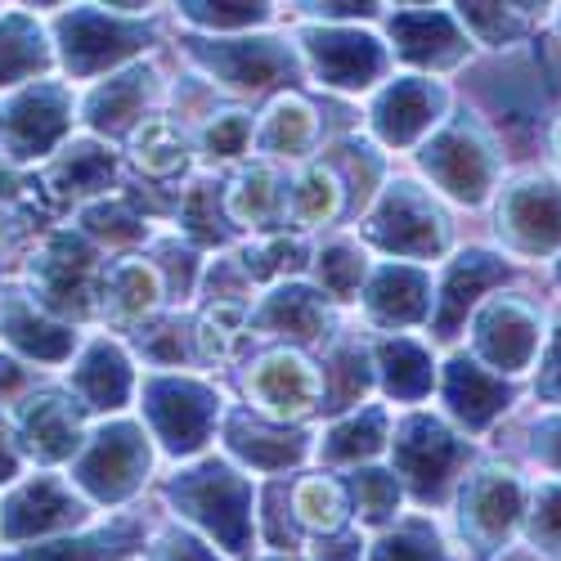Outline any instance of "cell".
<instances>
[{
	"instance_id": "8fae6325",
	"label": "cell",
	"mask_w": 561,
	"mask_h": 561,
	"mask_svg": "<svg viewBox=\"0 0 561 561\" xmlns=\"http://www.w3.org/2000/svg\"><path fill=\"white\" fill-rule=\"evenodd\" d=\"M85 522V503L55 477H36L14 499L0 507V539H36V535H55L68 526Z\"/></svg>"
},
{
	"instance_id": "4fadbf2b",
	"label": "cell",
	"mask_w": 561,
	"mask_h": 561,
	"mask_svg": "<svg viewBox=\"0 0 561 561\" xmlns=\"http://www.w3.org/2000/svg\"><path fill=\"white\" fill-rule=\"evenodd\" d=\"M499 225L522 252H552L561 248V184L552 180H526L507 190Z\"/></svg>"
},
{
	"instance_id": "30bf717a",
	"label": "cell",
	"mask_w": 561,
	"mask_h": 561,
	"mask_svg": "<svg viewBox=\"0 0 561 561\" xmlns=\"http://www.w3.org/2000/svg\"><path fill=\"white\" fill-rule=\"evenodd\" d=\"M248 396L270 417H301L323 400V378H319V368L306 364L301 355L270 351L248 373Z\"/></svg>"
},
{
	"instance_id": "d6a6232c",
	"label": "cell",
	"mask_w": 561,
	"mask_h": 561,
	"mask_svg": "<svg viewBox=\"0 0 561 561\" xmlns=\"http://www.w3.org/2000/svg\"><path fill=\"white\" fill-rule=\"evenodd\" d=\"M382 445H387V409H359L323 436V458L355 462V458H373Z\"/></svg>"
},
{
	"instance_id": "484cf974",
	"label": "cell",
	"mask_w": 561,
	"mask_h": 561,
	"mask_svg": "<svg viewBox=\"0 0 561 561\" xmlns=\"http://www.w3.org/2000/svg\"><path fill=\"white\" fill-rule=\"evenodd\" d=\"M72 387L85 400V409H122L130 396V364L117 346L100 342L90 346L72 373Z\"/></svg>"
},
{
	"instance_id": "603a6c76",
	"label": "cell",
	"mask_w": 561,
	"mask_h": 561,
	"mask_svg": "<svg viewBox=\"0 0 561 561\" xmlns=\"http://www.w3.org/2000/svg\"><path fill=\"white\" fill-rule=\"evenodd\" d=\"M427 301H432V284H427V274L413 270V265H387L368 284V310H373V319H382V323L423 319Z\"/></svg>"
},
{
	"instance_id": "f35d334b",
	"label": "cell",
	"mask_w": 561,
	"mask_h": 561,
	"mask_svg": "<svg viewBox=\"0 0 561 561\" xmlns=\"http://www.w3.org/2000/svg\"><path fill=\"white\" fill-rule=\"evenodd\" d=\"M373 561H449V552L427 522H409L378 543Z\"/></svg>"
},
{
	"instance_id": "6da1fadb",
	"label": "cell",
	"mask_w": 561,
	"mask_h": 561,
	"mask_svg": "<svg viewBox=\"0 0 561 561\" xmlns=\"http://www.w3.org/2000/svg\"><path fill=\"white\" fill-rule=\"evenodd\" d=\"M171 499L229 552L252 548V485L225 462H203L171 485Z\"/></svg>"
},
{
	"instance_id": "5b68a950",
	"label": "cell",
	"mask_w": 561,
	"mask_h": 561,
	"mask_svg": "<svg viewBox=\"0 0 561 561\" xmlns=\"http://www.w3.org/2000/svg\"><path fill=\"white\" fill-rule=\"evenodd\" d=\"M462 454H467L462 440L454 432H445L436 417H423V413L409 417V423L396 432V467L423 503H432L449 490Z\"/></svg>"
},
{
	"instance_id": "e0dca14e",
	"label": "cell",
	"mask_w": 561,
	"mask_h": 561,
	"mask_svg": "<svg viewBox=\"0 0 561 561\" xmlns=\"http://www.w3.org/2000/svg\"><path fill=\"white\" fill-rule=\"evenodd\" d=\"M440 108H445L440 85H432L423 77H404V81L387 85V95L373 108V126H378L387 145H409V139H417L440 117Z\"/></svg>"
},
{
	"instance_id": "b9f144b4",
	"label": "cell",
	"mask_w": 561,
	"mask_h": 561,
	"mask_svg": "<svg viewBox=\"0 0 561 561\" xmlns=\"http://www.w3.org/2000/svg\"><path fill=\"white\" fill-rule=\"evenodd\" d=\"M351 494H355V507L364 512V522H387L396 503H400V485L391 472H378V467H364L351 481Z\"/></svg>"
},
{
	"instance_id": "680465c9",
	"label": "cell",
	"mask_w": 561,
	"mask_h": 561,
	"mask_svg": "<svg viewBox=\"0 0 561 561\" xmlns=\"http://www.w3.org/2000/svg\"><path fill=\"white\" fill-rule=\"evenodd\" d=\"M314 561H359V539H337V543H329V548L319 543Z\"/></svg>"
},
{
	"instance_id": "91938a15",
	"label": "cell",
	"mask_w": 561,
	"mask_h": 561,
	"mask_svg": "<svg viewBox=\"0 0 561 561\" xmlns=\"http://www.w3.org/2000/svg\"><path fill=\"white\" fill-rule=\"evenodd\" d=\"M306 10L319 19H368L378 5H306Z\"/></svg>"
},
{
	"instance_id": "60d3db41",
	"label": "cell",
	"mask_w": 561,
	"mask_h": 561,
	"mask_svg": "<svg viewBox=\"0 0 561 561\" xmlns=\"http://www.w3.org/2000/svg\"><path fill=\"white\" fill-rule=\"evenodd\" d=\"M243 323H248V310H243V301H216L211 310H207V319L198 323V351L207 355V359H216V355H229V346L239 342V333H243Z\"/></svg>"
},
{
	"instance_id": "3957f363",
	"label": "cell",
	"mask_w": 561,
	"mask_h": 561,
	"mask_svg": "<svg viewBox=\"0 0 561 561\" xmlns=\"http://www.w3.org/2000/svg\"><path fill=\"white\" fill-rule=\"evenodd\" d=\"M368 239L400 256H436L445 248V216L417 184L400 180L382 194L378 211H373Z\"/></svg>"
},
{
	"instance_id": "ba28073f",
	"label": "cell",
	"mask_w": 561,
	"mask_h": 561,
	"mask_svg": "<svg viewBox=\"0 0 561 561\" xmlns=\"http://www.w3.org/2000/svg\"><path fill=\"white\" fill-rule=\"evenodd\" d=\"M68 122H72V100L64 85L23 90L19 100L0 108V145L10 149V158H36L59 145Z\"/></svg>"
},
{
	"instance_id": "816d5d0a",
	"label": "cell",
	"mask_w": 561,
	"mask_h": 561,
	"mask_svg": "<svg viewBox=\"0 0 561 561\" xmlns=\"http://www.w3.org/2000/svg\"><path fill=\"white\" fill-rule=\"evenodd\" d=\"M153 561H216V552L190 535H167L153 552Z\"/></svg>"
},
{
	"instance_id": "cb8c5ba5",
	"label": "cell",
	"mask_w": 561,
	"mask_h": 561,
	"mask_svg": "<svg viewBox=\"0 0 561 561\" xmlns=\"http://www.w3.org/2000/svg\"><path fill=\"white\" fill-rule=\"evenodd\" d=\"M229 449L239 454L243 462L261 467V472H284V467L301 462L306 436L270 427V423H252L248 413H239V417H229Z\"/></svg>"
},
{
	"instance_id": "f546056e",
	"label": "cell",
	"mask_w": 561,
	"mask_h": 561,
	"mask_svg": "<svg viewBox=\"0 0 561 561\" xmlns=\"http://www.w3.org/2000/svg\"><path fill=\"white\" fill-rule=\"evenodd\" d=\"M50 184L59 194H72V198L104 194L113 184V153L104 145H95V139H81V145L59 153V162L50 167Z\"/></svg>"
},
{
	"instance_id": "7bdbcfd3",
	"label": "cell",
	"mask_w": 561,
	"mask_h": 561,
	"mask_svg": "<svg viewBox=\"0 0 561 561\" xmlns=\"http://www.w3.org/2000/svg\"><path fill=\"white\" fill-rule=\"evenodd\" d=\"M359 278H364V256L351 243H333L319 252V284L329 288L333 297H355L359 293Z\"/></svg>"
},
{
	"instance_id": "4316f807",
	"label": "cell",
	"mask_w": 561,
	"mask_h": 561,
	"mask_svg": "<svg viewBox=\"0 0 561 561\" xmlns=\"http://www.w3.org/2000/svg\"><path fill=\"white\" fill-rule=\"evenodd\" d=\"M139 543V526L135 522H117L108 530L81 535V539H59V543H41L32 552L19 557H0V561H117Z\"/></svg>"
},
{
	"instance_id": "9f6ffc18",
	"label": "cell",
	"mask_w": 561,
	"mask_h": 561,
	"mask_svg": "<svg viewBox=\"0 0 561 561\" xmlns=\"http://www.w3.org/2000/svg\"><path fill=\"white\" fill-rule=\"evenodd\" d=\"M535 454H539L548 467H557V472H561V417H552V423H543V427L535 432Z\"/></svg>"
},
{
	"instance_id": "f907efd6",
	"label": "cell",
	"mask_w": 561,
	"mask_h": 561,
	"mask_svg": "<svg viewBox=\"0 0 561 561\" xmlns=\"http://www.w3.org/2000/svg\"><path fill=\"white\" fill-rule=\"evenodd\" d=\"M184 14L203 27H216V32L220 27H256L270 19L265 5H184Z\"/></svg>"
},
{
	"instance_id": "94428289",
	"label": "cell",
	"mask_w": 561,
	"mask_h": 561,
	"mask_svg": "<svg viewBox=\"0 0 561 561\" xmlns=\"http://www.w3.org/2000/svg\"><path fill=\"white\" fill-rule=\"evenodd\" d=\"M557 149H561V130H557Z\"/></svg>"
},
{
	"instance_id": "7c38bea8",
	"label": "cell",
	"mask_w": 561,
	"mask_h": 561,
	"mask_svg": "<svg viewBox=\"0 0 561 561\" xmlns=\"http://www.w3.org/2000/svg\"><path fill=\"white\" fill-rule=\"evenodd\" d=\"M198 59L233 90L288 85L297 77V59L284 41H211L198 45Z\"/></svg>"
},
{
	"instance_id": "e575fe53",
	"label": "cell",
	"mask_w": 561,
	"mask_h": 561,
	"mask_svg": "<svg viewBox=\"0 0 561 561\" xmlns=\"http://www.w3.org/2000/svg\"><path fill=\"white\" fill-rule=\"evenodd\" d=\"M130 153H135V167L145 175L167 180V175H175L184 167V139L167 122H145L130 139Z\"/></svg>"
},
{
	"instance_id": "ee69618b",
	"label": "cell",
	"mask_w": 561,
	"mask_h": 561,
	"mask_svg": "<svg viewBox=\"0 0 561 561\" xmlns=\"http://www.w3.org/2000/svg\"><path fill=\"white\" fill-rule=\"evenodd\" d=\"M180 225L194 233L203 243H220L225 239V225H220V211H216V190L211 184H194L190 194L180 203Z\"/></svg>"
},
{
	"instance_id": "c3c4849f",
	"label": "cell",
	"mask_w": 561,
	"mask_h": 561,
	"mask_svg": "<svg viewBox=\"0 0 561 561\" xmlns=\"http://www.w3.org/2000/svg\"><path fill=\"white\" fill-rule=\"evenodd\" d=\"M530 539L548 552H561V485H543L530 512Z\"/></svg>"
},
{
	"instance_id": "83f0119b",
	"label": "cell",
	"mask_w": 561,
	"mask_h": 561,
	"mask_svg": "<svg viewBox=\"0 0 561 561\" xmlns=\"http://www.w3.org/2000/svg\"><path fill=\"white\" fill-rule=\"evenodd\" d=\"M256 323H261V329H270V333L310 342V337L323 333V323H329V310H323V301H319L314 288H278V293L261 306Z\"/></svg>"
},
{
	"instance_id": "9a60e30c",
	"label": "cell",
	"mask_w": 561,
	"mask_h": 561,
	"mask_svg": "<svg viewBox=\"0 0 561 561\" xmlns=\"http://www.w3.org/2000/svg\"><path fill=\"white\" fill-rule=\"evenodd\" d=\"M539 346V319L522 301H494L477 319V351L499 373H522Z\"/></svg>"
},
{
	"instance_id": "836d02e7",
	"label": "cell",
	"mask_w": 561,
	"mask_h": 561,
	"mask_svg": "<svg viewBox=\"0 0 561 561\" xmlns=\"http://www.w3.org/2000/svg\"><path fill=\"white\" fill-rule=\"evenodd\" d=\"M314 113H310V104H301V100H278L274 108H270V117H265V130H261V145L270 149V153H284V158H297V153H306L310 145H314Z\"/></svg>"
},
{
	"instance_id": "6125c7cd",
	"label": "cell",
	"mask_w": 561,
	"mask_h": 561,
	"mask_svg": "<svg viewBox=\"0 0 561 561\" xmlns=\"http://www.w3.org/2000/svg\"><path fill=\"white\" fill-rule=\"evenodd\" d=\"M557 274H561V270H557Z\"/></svg>"
},
{
	"instance_id": "f6af8a7d",
	"label": "cell",
	"mask_w": 561,
	"mask_h": 561,
	"mask_svg": "<svg viewBox=\"0 0 561 561\" xmlns=\"http://www.w3.org/2000/svg\"><path fill=\"white\" fill-rule=\"evenodd\" d=\"M301 261H306V248L297 239H288V233H278V239H270V243H261L243 256V270L252 278H278V274L297 270Z\"/></svg>"
},
{
	"instance_id": "d590c367",
	"label": "cell",
	"mask_w": 561,
	"mask_h": 561,
	"mask_svg": "<svg viewBox=\"0 0 561 561\" xmlns=\"http://www.w3.org/2000/svg\"><path fill=\"white\" fill-rule=\"evenodd\" d=\"M337 207H342V184H337V175H333L329 167H310V171L297 180L293 198H288L293 220L306 225V229H310V225H323V220H333Z\"/></svg>"
},
{
	"instance_id": "7402d4cb",
	"label": "cell",
	"mask_w": 561,
	"mask_h": 561,
	"mask_svg": "<svg viewBox=\"0 0 561 561\" xmlns=\"http://www.w3.org/2000/svg\"><path fill=\"white\" fill-rule=\"evenodd\" d=\"M149 95H153V72L149 68H130V72L104 81L95 95L85 100V122L95 130L117 135V130H126V126H135L139 117H145Z\"/></svg>"
},
{
	"instance_id": "681fc988",
	"label": "cell",
	"mask_w": 561,
	"mask_h": 561,
	"mask_svg": "<svg viewBox=\"0 0 561 561\" xmlns=\"http://www.w3.org/2000/svg\"><path fill=\"white\" fill-rule=\"evenodd\" d=\"M364 368H368V364H364L359 351H342V355L333 359L329 382H323V387H333V400H337V404H355V400L364 396V387H368V373H364Z\"/></svg>"
},
{
	"instance_id": "5bb4252c",
	"label": "cell",
	"mask_w": 561,
	"mask_h": 561,
	"mask_svg": "<svg viewBox=\"0 0 561 561\" xmlns=\"http://www.w3.org/2000/svg\"><path fill=\"white\" fill-rule=\"evenodd\" d=\"M36 288L41 297L59 306V310H85L90 306V284H95V252H90L72 233L45 243L41 261H36Z\"/></svg>"
},
{
	"instance_id": "11a10c76",
	"label": "cell",
	"mask_w": 561,
	"mask_h": 561,
	"mask_svg": "<svg viewBox=\"0 0 561 561\" xmlns=\"http://www.w3.org/2000/svg\"><path fill=\"white\" fill-rule=\"evenodd\" d=\"M539 391L548 400H561V323H557V337L548 346V359H543V378H539Z\"/></svg>"
},
{
	"instance_id": "52a82bcc",
	"label": "cell",
	"mask_w": 561,
	"mask_h": 561,
	"mask_svg": "<svg viewBox=\"0 0 561 561\" xmlns=\"http://www.w3.org/2000/svg\"><path fill=\"white\" fill-rule=\"evenodd\" d=\"M59 41H64V59L77 77L100 72L126 55H135L139 45L149 41V27H135L122 14H104V10H72L59 23Z\"/></svg>"
},
{
	"instance_id": "7dc6e473",
	"label": "cell",
	"mask_w": 561,
	"mask_h": 561,
	"mask_svg": "<svg viewBox=\"0 0 561 561\" xmlns=\"http://www.w3.org/2000/svg\"><path fill=\"white\" fill-rule=\"evenodd\" d=\"M85 225L100 233L108 243H135L139 233H145V220H139L126 203H108V207H90L85 211Z\"/></svg>"
},
{
	"instance_id": "6f0895ef",
	"label": "cell",
	"mask_w": 561,
	"mask_h": 561,
	"mask_svg": "<svg viewBox=\"0 0 561 561\" xmlns=\"http://www.w3.org/2000/svg\"><path fill=\"white\" fill-rule=\"evenodd\" d=\"M14 477H19V454H14L10 427L0 423V481H14Z\"/></svg>"
},
{
	"instance_id": "74e56055",
	"label": "cell",
	"mask_w": 561,
	"mask_h": 561,
	"mask_svg": "<svg viewBox=\"0 0 561 561\" xmlns=\"http://www.w3.org/2000/svg\"><path fill=\"white\" fill-rule=\"evenodd\" d=\"M293 512H297V522L314 530H337L346 522V494L329 477H310L293 490Z\"/></svg>"
},
{
	"instance_id": "d6986e66",
	"label": "cell",
	"mask_w": 561,
	"mask_h": 561,
	"mask_svg": "<svg viewBox=\"0 0 561 561\" xmlns=\"http://www.w3.org/2000/svg\"><path fill=\"white\" fill-rule=\"evenodd\" d=\"M445 400H449V413L458 417L462 427H485L494 423V417L507 409V382L499 378V373L472 364V359H454L449 373H445Z\"/></svg>"
},
{
	"instance_id": "d4e9b609",
	"label": "cell",
	"mask_w": 561,
	"mask_h": 561,
	"mask_svg": "<svg viewBox=\"0 0 561 561\" xmlns=\"http://www.w3.org/2000/svg\"><path fill=\"white\" fill-rule=\"evenodd\" d=\"M0 329H5V337L32 355V359H45V364H64L77 346V333L68 329V323H55V319H45L36 314L27 301H10L5 310H0Z\"/></svg>"
},
{
	"instance_id": "44dd1931",
	"label": "cell",
	"mask_w": 561,
	"mask_h": 561,
	"mask_svg": "<svg viewBox=\"0 0 561 561\" xmlns=\"http://www.w3.org/2000/svg\"><path fill=\"white\" fill-rule=\"evenodd\" d=\"M23 440L41 462L72 458L81 445V417L64 396H36L23 404Z\"/></svg>"
},
{
	"instance_id": "4dcf8cb0",
	"label": "cell",
	"mask_w": 561,
	"mask_h": 561,
	"mask_svg": "<svg viewBox=\"0 0 561 561\" xmlns=\"http://www.w3.org/2000/svg\"><path fill=\"white\" fill-rule=\"evenodd\" d=\"M378 368H382V382L396 400H423L432 391V355L417 342H404V337L382 342Z\"/></svg>"
},
{
	"instance_id": "ab89813d",
	"label": "cell",
	"mask_w": 561,
	"mask_h": 561,
	"mask_svg": "<svg viewBox=\"0 0 561 561\" xmlns=\"http://www.w3.org/2000/svg\"><path fill=\"white\" fill-rule=\"evenodd\" d=\"M462 23L472 27L481 41H517L530 23V5H462Z\"/></svg>"
},
{
	"instance_id": "8d00e7d4",
	"label": "cell",
	"mask_w": 561,
	"mask_h": 561,
	"mask_svg": "<svg viewBox=\"0 0 561 561\" xmlns=\"http://www.w3.org/2000/svg\"><path fill=\"white\" fill-rule=\"evenodd\" d=\"M278 203H284V194H278V180L265 167H256V171L233 180L225 207H229L233 220H243V225H265V220H274Z\"/></svg>"
},
{
	"instance_id": "2e32d148",
	"label": "cell",
	"mask_w": 561,
	"mask_h": 561,
	"mask_svg": "<svg viewBox=\"0 0 561 561\" xmlns=\"http://www.w3.org/2000/svg\"><path fill=\"white\" fill-rule=\"evenodd\" d=\"M522 517V485L512 472H481L467 481L462 494V530L481 539V543H499L507 539V530Z\"/></svg>"
},
{
	"instance_id": "9c48e42d",
	"label": "cell",
	"mask_w": 561,
	"mask_h": 561,
	"mask_svg": "<svg viewBox=\"0 0 561 561\" xmlns=\"http://www.w3.org/2000/svg\"><path fill=\"white\" fill-rule=\"evenodd\" d=\"M306 59H310L319 81H329L337 90H364L387 68L382 41L368 36V32H351V27L306 32Z\"/></svg>"
},
{
	"instance_id": "8992f818",
	"label": "cell",
	"mask_w": 561,
	"mask_h": 561,
	"mask_svg": "<svg viewBox=\"0 0 561 561\" xmlns=\"http://www.w3.org/2000/svg\"><path fill=\"white\" fill-rule=\"evenodd\" d=\"M423 167L458 203H481L494 184V153L472 126H449L423 149Z\"/></svg>"
},
{
	"instance_id": "277c9868",
	"label": "cell",
	"mask_w": 561,
	"mask_h": 561,
	"mask_svg": "<svg viewBox=\"0 0 561 561\" xmlns=\"http://www.w3.org/2000/svg\"><path fill=\"white\" fill-rule=\"evenodd\" d=\"M149 423L171 454H194L216 427V391L190 378H153L145 391Z\"/></svg>"
},
{
	"instance_id": "bcb514c9",
	"label": "cell",
	"mask_w": 561,
	"mask_h": 561,
	"mask_svg": "<svg viewBox=\"0 0 561 561\" xmlns=\"http://www.w3.org/2000/svg\"><path fill=\"white\" fill-rule=\"evenodd\" d=\"M252 145V117L248 113H220L203 130V149L211 158H239Z\"/></svg>"
},
{
	"instance_id": "f5cc1de1",
	"label": "cell",
	"mask_w": 561,
	"mask_h": 561,
	"mask_svg": "<svg viewBox=\"0 0 561 561\" xmlns=\"http://www.w3.org/2000/svg\"><path fill=\"white\" fill-rule=\"evenodd\" d=\"M145 346V355L149 359H158V364H180V355H184V346H180V329L175 323H162V329L149 337V342H139Z\"/></svg>"
},
{
	"instance_id": "7a4b0ae2",
	"label": "cell",
	"mask_w": 561,
	"mask_h": 561,
	"mask_svg": "<svg viewBox=\"0 0 561 561\" xmlns=\"http://www.w3.org/2000/svg\"><path fill=\"white\" fill-rule=\"evenodd\" d=\"M149 477V440L130 423H108L90 436L85 454L77 458V485L100 503H117L139 490Z\"/></svg>"
},
{
	"instance_id": "f1b7e54d",
	"label": "cell",
	"mask_w": 561,
	"mask_h": 561,
	"mask_svg": "<svg viewBox=\"0 0 561 561\" xmlns=\"http://www.w3.org/2000/svg\"><path fill=\"white\" fill-rule=\"evenodd\" d=\"M45 68H50V50H45L41 27L23 14L0 19V85H19Z\"/></svg>"
},
{
	"instance_id": "db71d44e",
	"label": "cell",
	"mask_w": 561,
	"mask_h": 561,
	"mask_svg": "<svg viewBox=\"0 0 561 561\" xmlns=\"http://www.w3.org/2000/svg\"><path fill=\"white\" fill-rule=\"evenodd\" d=\"M32 387V368H23L19 359L10 355H0V400H14L19 391Z\"/></svg>"
},
{
	"instance_id": "1f68e13d",
	"label": "cell",
	"mask_w": 561,
	"mask_h": 561,
	"mask_svg": "<svg viewBox=\"0 0 561 561\" xmlns=\"http://www.w3.org/2000/svg\"><path fill=\"white\" fill-rule=\"evenodd\" d=\"M162 297V274L158 265L149 261H122L113 265L108 274V310L122 314V319H139V314H149Z\"/></svg>"
},
{
	"instance_id": "ffe728a7",
	"label": "cell",
	"mask_w": 561,
	"mask_h": 561,
	"mask_svg": "<svg viewBox=\"0 0 561 561\" xmlns=\"http://www.w3.org/2000/svg\"><path fill=\"white\" fill-rule=\"evenodd\" d=\"M507 278V265L490 252H462L449 274H445V288H440V310H436V333L440 337H454V329L467 319V310L477 306V297L494 284Z\"/></svg>"
},
{
	"instance_id": "ac0fdd59",
	"label": "cell",
	"mask_w": 561,
	"mask_h": 561,
	"mask_svg": "<svg viewBox=\"0 0 561 561\" xmlns=\"http://www.w3.org/2000/svg\"><path fill=\"white\" fill-rule=\"evenodd\" d=\"M391 36H396V50L423 68H449L467 50L462 32L445 10H400L391 19Z\"/></svg>"
}]
</instances>
